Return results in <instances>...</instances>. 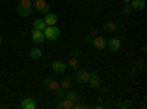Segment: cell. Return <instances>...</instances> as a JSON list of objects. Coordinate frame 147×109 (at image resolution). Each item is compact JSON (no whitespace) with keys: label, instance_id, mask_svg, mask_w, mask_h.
I'll use <instances>...</instances> for the list:
<instances>
[{"label":"cell","instance_id":"cell-31","mask_svg":"<svg viewBox=\"0 0 147 109\" xmlns=\"http://www.w3.org/2000/svg\"><path fill=\"white\" fill-rule=\"evenodd\" d=\"M3 43V37H2V34H0V44Z\"/></svg>","mask_w":147,"mask_h":109},{"label":"cell","instance_id":"cell-5","mask_svg":"<svg viewBox=\"0 0 147 109\" xmlns=\"http://www.w3.org/2000/svg\"><path fill=\"white\" fill-rule=\"evenodd\" d=\"M106 47H109V50H112V52H118L121 49V40L119 39H109L106 41Z\"/></svg>","mask_w":147,"mask_h":109},{"label":"cell","instance_id":"cell-19","mask_svg":"<svg viewBox=\"0 0 147 109\" xmlns=\"http://www.w3.org/2000/svg\"><path fill=\"white\" fill-rule=\"evenodd\" d=\"M55 91H56V97H57V99H65V94H66V90H65V89L59 87V89H56Z\"/></svg>","mask_w":147,"mask_h":109},{"label":"cell","instance_id":"cell-20","mask_svg":"<svg viewBox=\"0 0 147 109\" xmlns=\"http://www.w3.org/2000/svg\"><path fill=\"white\" fill-rule=\"evenodd\" d=\"M72 106H74V102H72V100H69V99H66V97L62 100V109H71Z\"/></svg>","mask_w":147,"mask_h":109},{"label":"cell","instance_id":"cell-12","mask_svg":"<svg viewBox=\"0 0 147 109\" xmlns=\"http://www.w3.org/2000/svg\"><path fill=\"white\" fill-rule=\"evenodd\" d=\"M44 22H46V25H56L57 24V15L49 12L47 15H44Z\"/></svg>","mask_w":147,"mask_h":109},{"label":"cell","instance_id":"cell-3","mask_svg":"<svg viewBox=\"0 0 147 109\" xmlns=\"http://www.w3.org/2000/svg\"><path fill=\"white\" fill-rule=\"evenodd\" d=\"M75 80H77L78 83H81V84L88 83V80H90V72H88V71H85V69H80V71H77V72H75Z\"/></svg>","mask_w":147,"mask_h":109},{"label":"cell","instance_id":"cell-18","mask_svg":"<svg viewBox=\"0 0 147 109\" xmlns=\"http://www.w3.org/2000/svg\"><path fill=\"white\" fill-rule=\"evenodd\" d=\"M30 58L31 59H40L41 58V50L38 49V47H32V49L30 50Z\"/></svg>","mask_w":147,"mask_h":109},{"label":"cell","instance_id":"cell-27","mask_svg":"<svg viewBox=\"0 0 147 109\" xmlns=\"http://www.w3.org/2000/svg\"><path fill=\"white\" fill-rule=\"evenodd\" d=\"M88 35H90V37H91V39H94V37H96V35H97V30H96V28H94V30H91Z\"/></svg>","mask_w":147,"mask_h":109},{"label":"cell","instance_id":"cell-28","mask_svg":"<svg viewBox=\"0 0 147 109\" xmlns=\"http://www.w3.org/2000/svg\"><path fill=\"white\" fill-rule=\"evenodd\" d=\"M84 41H85V43H87V44H90V43L93 41V39L90 37V35H87V37H85V39H84Z\"/></svg>","mask_w":147,"mask_h":109},{"label":"cell","instance_id":"cell-24","mask_svg":"<svg viewBox=\"0 0 147 109\" xmlns=\"http://www.w3.org/2000/svg\"><path fill=\"white\" fill-rule=\"evenodd\" d=\"M19 5H22V6H25V7H30V9H32V3H31V0H21V2H19Z\"/></svg>","mask_w":147,"mask_h":109},{"label":"cell","instance_id":"cell-30","mask_svg":"<svg viewBox=\"0 0 147 109\" xmlns=\"http://www.w3.org/2000/svg\"><path fill=\"white\" fill-rule=\"evenodd\" d=\"M94 108H96V109H102V108H103V105H102V103H97Z\"/></svg>","mask_w":147,"mask_h":109},{"label":"cell","instance_id":"cell-9","mask_svg":"<svg viewBox=\"0 0 147 109\" xmlns=\"http://www.w3.org/2000/svg\"><path fill=\"white\" fill-rule=\"evenodd\" d=\"M93 46L96 47L97 50H103L105 47H106V39H103V37H99V35H96V37L93 39Z\"/></svg>","mask_w":147,"mask_h":109},{"label":"cell","instance_id":"cell-16","mask_svg":"<svg viewBox=\"0 0 147 109\" xmlns=\"http://www.w3.org/2000/svg\"><path fill=\"white\" fill-rule=\"evenodd\" d=\"M46 27H47V25H46L44 19H41V18H37V19L34 21V28H35V30L44 31V28H46Z\"/></svg>","mask_w":147,"mask_h":109},{"label":"cell","instance_id":"cell-17","mask_svg":"<svg viewBox=\"0 0 147 109\" xmlns=\"http://www.w3.org/2000/svg\"><path fill=\"white\" fill-rule=\"evenodd\" d=\"M59 86L62 87V89H65V90H68V89L72 86V80H71V77H63Z\"/></svg>","mask_w":147,"mask_h":109},{"label":"cell","instance_id":"cell-22","mask_svg":"<svg viewBox=\"0 0 147 109\" xmlns=\"http://www.w3.org/2000/svg\"><path fill=\"white\" fill-rule=\"evenodd\" d=\"M68 64H69V66H71L72 69H77V68H78V58H72Z\"/></svg>","mask_w":147,"mask_h":109},{"label":"cell","instance_id":"cell-23","mask_svg":"<svg viewBox=\"0 0 147 109\" xmlns=\"http://www.w3.org/2000/svg\"><path fill=\"white\" fill-rule=\"evenodd\" d=\"M118 108L119 109H127V108H129V102L128 100H122V102L118 103Z\"/></svg>","mask_w":147,"mask_h":109},{"label":"cell","instance_id":"cell-21","mask_svg":"<svg viewBox=\"0 0 147 109\" xmlns=\"http://www.w3.org/2000/svg\"><path fill=\"white\" fill-rule=\"evenodd\" d=\"M132 10H134V9L129 6V3H125L124 6H122V14H124V15H131Z\"/></svg>","mask_w":147,"mask_h":109},{"label":"cell","instance_id":"cell-1","mask_svg":"<svg viewBox=\"0 0 147 109\" xmlns=\"http://www.w3.org/2000/svg\"><path fill=\"white\" fill-rule=\"evenodd\" d=\"M60 35V30L56 25H47L44 28V37L47 40H57Z\"/></svg>","mask_w":147,"mask_h":109},{"label":"cell","instance_id":"cell-26","mask_svg":"<svg viewBox=\"0 0 147 109\" xmlns=\"http://www.w3.org/2000/svg\"><path fill=\"white\" fill-rule=\"evenodd\" d=\"M71 55H72V58H80L81 56V52H80V49H72L71 50Z\"/></svg>","mask_w":147,"mask_h":109},{"label":"cell","instance_id":"cell-32","mask_svg":"<svg viewBox=\"0 0 147 109\" xmlns=\"http://www.w3.org/2000/svg\"><path fill=\"white\" fill-rule=\"evenodd\" d=\"M122 2H124V3H129V2H131V0H122Z\"/></svg>","mask_w":147,"mask_h":109},{"label":"cell","instance_id":"cell-15","mask_svg":"<svg viewBox=\"0 0 147 109\" xmlns=\"http://www.w3.org/2000/svg\"><path fill=\"white\" fill-rule=\"evenodd\" d=\"M65 97L69 99V100H72L74 103H75V102H80V99H81L80 96H78V93H77V91H74V90H66Z\"/></svg>","mask_w":147,"mask_h":109},{"label":"cell","instance_id":"cell-4","mask_svg":"<svg viewBox=\"0 0 147 109\" xmlns=\"http://www.w3.org/2000/svg\"><path fill=\"white\" fill-rule=\"evenodd\" d=\"M31 37H32V41H34L35 44H41V43L46 40V37H44V31L35 30V28L31 31Z\"/></svg>","mask_w":147,"mask_h":109},{"label":"cell","instance_id":"cell-25","mask_svg":"<svg viewBox=\"0 0 147 109\" xmlns=\"http://www.w3.org/2000/svg\"><path fill=\"white\" fill-rule=\"evenodd\" d=\"M72 108H75V109H87L88 106L85 105V103H77V102H75V103H74V106H72Z\"/></svg>","mask_w":147,"mask_h":109},{"label":"cell","instance_id":"cell-33","mask_svg":"<svg viewBox=\"0 0 147 109\" xmlns=\"http://www.w3.org/2000/svg\"><path fill=\"white\" fill-rule=\"evenodd\" d=\"M0 2H3V0H0Z\"/></svg>","mask_w":147,"mask_h":109},{"label":"cell","instance_id":"cell-13","mask_svg":"<svg viewBox=\"0 0 147 109\" xmlns=\"http://www.w3.org/2000/svg\"><path fill=\"white\" fill-rule=\"evenodd\" d=\"M129 6H131L132 9H136V10H144L146 2H144V0H131Z\"/></svg>","mask_w":147,"mask_h":109},{"label":"cell","instance_id":"cell-6","mask_svg":"<svg viewBox=\"0 0 147 109\" xmlns=\"http://www.w3.org/2000/svg\"><path fill=\"white\" fill-rule=\"evenodd\" d=\"M52 69L56 72V74H63V72L66 71V64L63 62V60H55V62L52 64Z\"/></svg>","mask_w":147,"mask_h":109},{"label":"cell","instance_id":"cell-2","mask_svg":"<svg viewBox=\"0 0 147 109\" xmlns=\"http://www.w3.org/2000/svg\"><path fill=\"white\" fill-rule=\"evenodd\" d=\"M34 7L40 12L41 15H47L50 12V6L46 3V0H34Z\"/></svg>","mask_w":147,"mask_h":109},{"label":"cell","instance_id":"cell-11","mask_svg":"<svg viewBox=\"0 0 147 109\" xmlns=\"http://www.w3.org/2000/svg\"><path fill=\"white\" fill-rule=\"evenodd\" d=\"M31 10H32V9L25 7V6H22V5H19V3H18V6H16V12H18V15H19L21 18H27V16H30Z\"/></svg>","mask_w":147,"mask_h":109},{"label":"cell","instance_id":"cell-7","mask_svg":"<svg viewBox=\"0 0 147 109\" xmlns=\"http://www.w3.org/2000/svg\"><path fill=\"white\" fill-rule=\"evenodd\" d=\"M90 84H91V87L93 89H99L100 87V84H102V80H100V77H99V74H97L96 71H93V72H90Z\"/></svg>","mask_w":147,"mask_h":109},{"label":"cell","instance_id":"cell-14","mask_svg":"<svg viewBox=\"0 0 147 109\" xmlns=\"http://www.w3.org/2000/svg\"><path fill=\"white\" fill-rule=\"evenodd\" d=\"M103 30L106 32H115L118 30V25H116L115 22H112V21H107V22L103 24Z\"/></svg>","mask_w":147,"mask_h":109},{"label":"cell","instance_id":"cell-8","mask_svg":"<svg viewBox=\"0 0 147 109\" xmlns=\"http://www.w3.org/2000/svg\"><path fill=\"white\" fill-rule=\"evenodd\" d=\"M44 87H46L47 90H50V91H55V90L59 89L60 86H59V83H57L56 80H53V78H50V77H47V78L44 80Z\"/></svg>","mask_w":147,"mask_h":109},{"label":"cell","instance_id":"cell-29","mask_svg":"<svg viewBox=\"0 0 147 109\" xmlns=\"http://www.w3.org/2000/svg\"><path fill=\"white\" fill-rule=\"evenodd\" d=\"M56 108H57V109H62V99H60V102L56 103Z\"/></svg>","mask_w":147,"mask_h":109},{"label":"cell","instance_id":"cell-10","mask_svg":"<svg viewBox=\"0 0 147 109\" xmlns=\"http://www.w3.org/2000/svg\"><path fill=\"white\" fill-rule=\"evenodd\" d=\"M21 108L22 109H34L35 108V100L32 97H24L21 102Z\"/></svg>","mask_w":147,"mask_h":109}]
</instances>
